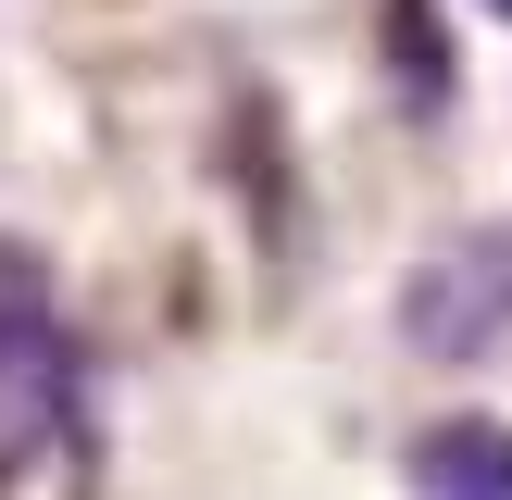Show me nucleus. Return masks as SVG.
Listing matches in <instances>:
<instances>
[{
	"mask_svg": "<svg viewBox=\"0 0 512 500\" xmlns=\"http://www.w3.org/2000/svg\"><path fill=\"white\" fill-rule=\"evenodd\" d=\"M413 500H512V425L463 413L413 438Z\"/></svg>",
	"mask_w": 512,
	"mask_h": 500,
	"instance_id": "nucleus-2",
	"label": "nucleus"
},
{
	"mask_svg": "<svg viewBox=\"0 0 512 500\" xmlns=\"http://www.w3.org/2000/svg\"><path fill=\"white\" fill-rule=\"evenodd\" d=\"M400 338L413 363H488L512 338V225H463L400 275Z\"/></svg>",
	"mask_w": 512,
	"mask_h": 500,
	"instance_id": "nucleus-1",
	"label": "nucleus"
},
{
	"mask_svg": "<svg viewBox=\"0 0 512 500\" xmlns=\"http://www.w3.org/2000/svg\"><path fill=\"white\" fill-rule=\"evenodd\" d=\"M488 13H512V0H488Z\"/></svg>",
	"mask_w": 512,
	"mask_h": 500,
	"instance_id": "nucleus-4",
	"label": "nucleus"
},
{
	"mask_svg": "<svg viewBox=\"0 0 512 500\" xmlns=\"http://www.w3.org/2000/svg\"><path fill=\"white\" fill-rule=\"evenodd\" d=\"M38 363H63V275H50V250L0 238V375Z\"/></svg>",
	"mask_w": 512,
	"mask_h": 500,
	"instance_id": "nucleus-3",
	"label": "nucleus"
}]
</instances>
